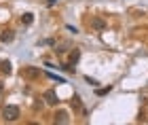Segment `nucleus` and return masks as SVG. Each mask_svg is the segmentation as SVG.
I'll use <instances>...</instances> for the list:
<instances>
[{
    "mask_svg": "<svg viewBox=\"0 0 148 125\" xmlns=\"http://www.w3.org/2000/svg\"><path fill=\"white\" fill-rule=\"evenodd\" d=\"M2 117H4V121H17L19 119V108L13 106V104H9V106H4Z\"/></svg>",
    "mask_w": 148,
    "mask_h": 125,
    "instance_id": "obj_1",
    "label": "nucleus"
},
{
    "mask_svg": "<svg viewBox=\"0 0 148 125\" xmlns=\"http://www.w3.org/2000/svg\"><path fill=\"white\" fill-rule=\"evenodd\" d=\"M21 76L38 78V76H40V68H34V66H23V68H21Z\"/></svg>",
    "mask_w": 148,
    "mask_h": 125,
    "instance_id": "obj_2",
    "label": "nucleus"
},
{
    "mask_svg": "<svg viewBox=\"0 0 148 125\" xmlns=\"http://www.w3.org/2000/svg\"><path fill=\"white\" fill-rule=\"evenodd\" d=\"M45 102L51 104V106H57V104H59V98L55 93V89H47L45 91Z\"/></svg>",
    "mask_w": 148,
    "mask_h": 125,
    "instance_id": "obj_3",
    "label": "nucleus"
},
{
    "mask_svg": "<svg viewBox=\"0 0 148 125\" xmlns=\"http://www.w3.org/2000/svg\"><path fill=\"white\" fill-rule=\"evenodd\" d=\"M53 121H55V123H68L70 117H68V113H66V110H57V113L53 115Z\"/></svg>",
    "mask_w": 148,
    "mask_h": 125,
    "instance_id": "obj_4",
    "label": "nucleus"
},
{
    "mask_svg": "<svg viewBox=\"0 0 148 125\" xmlns=\"http://www.w3.org/2000/svg\"><path fill=\"white\" fill-rule=\"evenodd\" d=\"M91 25H93V30H97V32H104V30H106V21H104L102 17H95V19L91 21Z\"/></svg>",
    "mask_w": 148,
    "mask_h": 125,
    "instance_id": "obj_5",
    "label": "nucleus"
},
{
    "mask_svg": "<svg viewBox=\"0 0 148 125\" xmlns=\"http://www.w3.org/2000/svg\"><path fill=\"white\" fill-rule=\"evenodd\" d=\"M70 104H72V108H74V110H80V113H85V108H83V104H80V98H78L76 93H74V95H72V100H70Z\"/></svg>",
    "mask_w": 148,
    "mask_h": 125,
    "instance_id": "obj_6",
    "label": "nucleus"
},
{
    "mask_svg": "<svg viewBox=\"0 0 148 125\" xmlns=\"http://www.w3.org/2000/svg\"><path fill=\"white\" fill-rule=\"evenodd\" d=\"M13 38H15V34H13V30H4L2 34H0V43H11Z\"/></svg>",
    "mask_w": 148,
    "mask_h": 125,
    "instance_id": "obj_7",
    "label": "nucleus"
},
{
    "mask_svg": "<svg viewBox=\"0 0 148 125\" xmlns=\"http://www.w3.org/2000/svg\"><path fill=\"white\" fill-rule=\"evenodd\" d=\"M0 72L9 76L11 72H13V68H11V62H0Z\"/></svg>",
    "mask_w": 148,
    "mask_h": 125,
    "instance_id": "obj_8",
    "label": "nucleus"
},
{
    "mask_svg": "<svg viewBox=\"0 0 148 125\" xmlns=\"http://www.w3.org/2000/svg\"><path fill=\"white\" fill-rule=\"evenodd\" d=\"M21 23L23 25H32L34 23V15H32V13H23L21 15Z\"/></svg>",
    "mask_w": 148,
    "mask_h": 125,
    "instance_id": "obj_9",
    "label": "nucleus"
},
{
    "mask_svg": "<svg viewBox=\"0 0 148 125\" xmlns=\"http://www.w3.org/2000/svg\"><path fill=\"white\" fill-rule=\"evenodd\" d=\"M110 91H112V85H108V87H97V91H95V93H97L99 98H102V95H108Z\"/></svg>",
    "mask_w": 148,
    "mask_h": 125,
    "instance_id": "obj_10",
    "label": "nucleus"
},
{
    "mask_svg": "<svg viewBox=\"0 0 148 125\" xmlns=\"http://www.w3.org/2000/svg\"><path fill=\"white\" fill-rule=\"evenodd\" d=\"M78 60H80V51H78V49H74L72 53H70V64L74 66V64H76Z\"/></svg>",
    "mask_w": 148,
    "mask_h": 125,
    "instance_id": "obj_11",
    "label": "nucleus"
},
{
    "mask_svg": "<svg viewBox=\"0 0 148 125\" xmlns=\"http://www.w3.org/2000/svg\"><path fill=\"white\" fill-rule=\"evenodd\" d=\"M47 76H49V78H53V81H57V83H66V78H62V76H55L53 72H47Z\"/></svg>",
    "mask_w": 148,
    "mask_h": 125,
    "instance_id": "obj_12",
    "label": "nucleus"
},
{
    "mask_svg": "<svg viewBox=\"0 0 148 125\" xmlns=\"http://www.w3.org/2000/svg\"><path fill=\"white\" fill-rule=\"evenodd\" d=\"M85 81L89 83L91 87H97V85H99V81H95V78H91V76H85Z\"/></svg>",
    "mask_w": 148,
    "mask_h": 125,
    "instance_id": "obj_13",
    "label": "nucleus"
},
{
    "mask_svg": "<svg viewBox=\"0 0 148 125\" xmlns=\"http://www.w3.org/2000/svg\"><path fill=\"white\" fill-rule=\"evenodd\" d=\"M57 4V0H47V6H49V9H51V6H55Z\"/></svg>",
    "mask_w": 148,
    "mask_h": 125,
    "instance_id": "obj_14",
    "label": "nucleus"
},
{
    "mask_svg": "<svg viewBox=\"0 0 148 125\" xmlns=\"http://www.w3.org/2000/svg\"><path fill=\"white\" fill-rule=\"evenodd\" d=\"M0 91H2V83H0Z\"/></svg>",
    "mask_w": 148,
    "mask_h": 125,
    "instance_id": "obj_15",
    "label": "nucleus"
}]
</instances>
